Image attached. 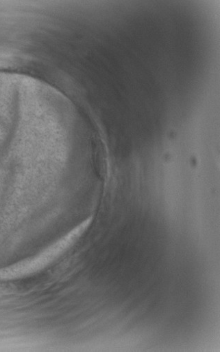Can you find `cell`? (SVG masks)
Returning <instances> with one entry per match:
<instances>
[{
    "instance_id": "obj_1",
    "label": "cell",
    "mask_w": 220,
    "mask_h": 352,
    "mask_svg": "<svg viewBox=\"0 0 220 352\" xmlns=\"http://www.w3.org/2000/svg\"><path fill=\"white\" fill-rule=\"evenodd\" d=\"M86 227V225L84 224L78 228V230L73 232L62 243L60 246L56 248L53 252H51L43 254L40 256L21 262L16 264V265L0 270V280H11L22 278L46 267L61 251L64 250L65 248L79 236Z\"/></svg>"
}]
</instances>
